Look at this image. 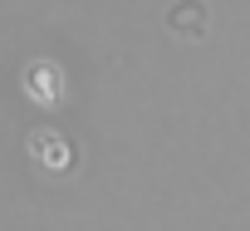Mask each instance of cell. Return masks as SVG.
Returning a JSON list of instances; mask_svg holds the SVG:
<instances>
[{"mask_svg":"<svg viewBox=\"0 0 250 231\" xmlns=\"http://www.w3.org/2000/svg\"><path fill=\"white\" fill-rule=\"evenodd\" d=\"M20 84H25V98L40 103V108H54V103H64V93H69V79H64V69H59L54 59H30L25 74H20Z\"/></svg>","mask_w":250,"mask_h":231,"instance_id":"7a4b0ae2","label":"cell"},{"mask_svg":"<svg viewBox=\"0 0 250 231\" xmlns=\"http://www.w3.org/2000/svg\"><path fill=\"white\" fill-rule=\"evenodd\" d=\"M162 20L177 40H206L211 35V5L206 0H172Z\"/></svg>","mask_w":250,"mask_h":231,"instance_id":"3957f363","label":"cell"},{"mask_svg":"<svg viewBox=\"0 0 250 231\" xmlns=\"http://www.w3.org/2000/svg\"><path fill=\"white\" fill-rule=\"evenodd\" d=\"M25 153H30V162H35L40 172H49V177H64V172H74V162H79L74 143H69L59 128H30V133H25Z\"/></svg>","mask_w":250,"mask_h":231,"instance_id":"6da1fadb","label":"cell"}]
</instances>
